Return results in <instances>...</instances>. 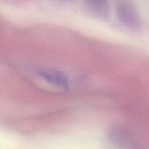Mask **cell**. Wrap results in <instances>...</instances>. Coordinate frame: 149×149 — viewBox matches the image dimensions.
I'll return each instance as SVG.
<instances>
[{"label":"cell","instance_id":"6da1fadb","mask_svg":"<svg viewBox=\"0 0 149 149\" xmlns=\"http://www.w3.org/2000/svg\"><path fill=\"white\" fill-rule=\"evenodd\" d=\"M115 10L118 20L125 27L138 32L142 28V21L134 4L130 0H116Z\"/></svg>","mask_w":149,"mask_h":149},{"label":"cell","instance_id":"7a4b0ae2","mask_svg":"<svg viewBox=\"0 0 149 149\" xmlns=\"http://www.w3.org/2000/svg\"><path fill=\"white\" fill-rule=\"evenodd\" d=\"M36 74L42 79L49 84L61 89L69 87V79L68 76L60 70L51 68H39Z\"/></svg>","mask_w":149,"mask_h":149},{"label":"cell","instance_id":"3957f363","mask_svg":"<svg viewBox=\"0 0 149 149\" xmlns=\"http://www.w3.org/2000/svg\"><path fill=\"white\" fill-rule=\"evenodd\" d=\"M86 8L100 18H106L109 15V0H84Z\"/></svg>","mask_w":149,"mask_h":149}]
</instances>
